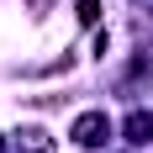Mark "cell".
<instances>
[{
  "instance_id": "2",
  "label": "cell",
  "mask_w": 153,
  "mask_h": 153,
  "mask_svg": "<svg viewBox=\"0 0 153 153\" xmlns=\"http://www.w3.org/2000/svg\"><path fill=\"white\" fill-rule=\"evenodd\" d=\"M127 132H132V143H148V137H153V116H143V111H137V116L127 122Z\"/></svg>"
},
{
  "instance_id": "1",
  "label": "cell",
  "mask_w": 153,
  "mask_h": 153,
  "mask_svg": "<svg viewBox=\"0 0 153 153\" xmlns=\"http://www.w3.org/2000/svg\"><path fill=\"white\" fill-rule=\"evenodd\" d=\"M106 132H111V122L100 116V111H90V116H79V122H74V143H79V148H100Z\"/></svg>"
},
{
  "instance_id": "3",
  "label": "cell",
  "mask_w": 153,
  "mask_h": 153,
  "mask_svg": "<svg viewBox=\"0 0 153 153\" xmlns=\"http://www.w3.org/2000/svg\"><path fill=\"white\" fill-rule=\"evenodd\" d=\"M95 16H100V0H79V21H85V27H90Z\"/></svg>"
}]
</instances>
